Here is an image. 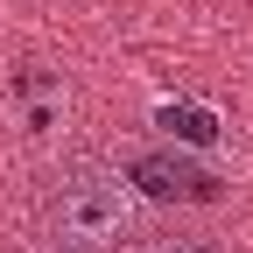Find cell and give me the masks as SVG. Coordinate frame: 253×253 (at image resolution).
Masks as SVG:
<instances>
[{
    "label": "cell",
    "instance_id": "6da1fadb",
    "mask_svg": "<svg viewBox=\"0 0 253 253\" xmlns=\"http://www.w3.org/2000/svg\"><path fill=\"white\" fill-rule=\"evenodd\" d=\"M36 232L49 253H113L126 232H134V211H126V183L78 155V162H63L42 176L36 190Z\"/></svg>",
    "mask_w": 253,
    "mask_h": 253
},
{
    "label": "cell",
    "instance_id": "7a4b0ae2",
    "mask_svg": "<svg viewBox=\"0 0 253 253\" xmlns=\"http://www.w3.org/2000/svg\"><path fill=\"white\" fill-rule=\"evenodd\" d=\"M126 183L148 190V197H162V204H176V197H218V176L197 169V162H183V155H169V148L134 155V162H126Z\"/></svg>",
    "mask_w": 253,
    "mask_h": 253
},
{
    "label": "cell",
    "instance_id": "3957f363",
    "mask_svg": "<svg viewBox=\"0 0 253 253\" xmlns=\"http://www.w3.org/2000/svg\"><path fill=\"white\" fill-rule=\"evenodd\" d=\"M113 253H225V239H211V232H183V225H148V232H126Z\"/></svg>",
    "mask_w": 253,
    "mask_h": 253
},
{
    "label": "cell",
    "instance_id": "277c9868",
    "mask_svg": "<svg viewBox=\"0 0 253 253\" xmlns=\"http://www.w3.org/2000/svg\"><path fill=\"white\" fill-rule=\"evenodd\" d=\"M162 126H169V134H183V141H211V134H218V120H211V113H197V106H169V113H162Z\"/></svg>",
    "mask_w": 253,
    "mask_h": 253
}]
</instances>
